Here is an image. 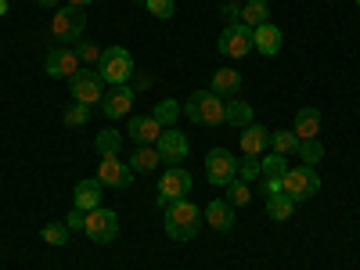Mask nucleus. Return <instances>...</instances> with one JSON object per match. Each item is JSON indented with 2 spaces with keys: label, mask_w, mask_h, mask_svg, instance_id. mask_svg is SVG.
I'll list each match as a JSON object with an SVG mask.
<instances>
[{
  "label": "nucleus",
  "mask_w": 360,
  "mask_h": 270,
  "mask_svg": "<svg viewBox=\"0 0 360 270\" xmlns=\"http://www.w3.org/2000/svg\"><path fill=\"white\" fill-rule=\"evenodd\" d=\"M205 217H202V209L188 198H180V202H169L166 205V234L173 238V242H191V238L202 231Z\"/></svg>",
  "instance_id": "obj_1"
},
{
  "label": "nucleus",
  "mask_w": 360,
  "mask_h": 270,
  "mask_svg": "<svg viewBox=\"0 0 360 270\" xmlns=\"http://www.w3.org/2000/svg\"><path fill=\"white\" fill-rule=\"evenodd\" d=\"M98 76L105 79V86H123L134 79V54L127 47H105L101 62H98Z\"/></svg>",
  "instance_id": "obj_2"
},
{
  "label": "nucleus",
  "mask_w": 360,
  "mask_h": 270,
  "mask_svg": "<svg viewBox=\"0 0 360 270\" xmlns=\"http://www.w3.org/2000/svg\"><path fill=\"white\" fill-rule=\"evenodd\" d=\"M184 115L198 127H220L224 123V98L213 90H195L184 105Z\"/></svg>",
  "instance_id": "obj_3"
},
{
  "label": "nucleus",
  "mask_w": 360,
  "mask_h": 270,
  "mask_svg": "<svg viewBox=\"0 0 360 270\" xmlns=\"http://www.w3.org/2000/svg\"><path fill=\"white\" fill-rule=\"evenodd\" d=\"M281 191L292 202H307L321 191V176H317L314 166H288V173L281 176Z\"/></svg>",
  "instance_id": "obj_4"
},
{
  "label": "nucleus",
  "mask_w": 360,
  "mask_h": 270,
  "mask_svg": "<svg viewBox=\"0 0 360 270\" xmlns=\"http://www.w3.org/2000/svg\"><path fill=\"white\" fill-rule=\"evenodd\" d=\"M83 29H86L83 8H72V4L58 8V11H54V18H51V37H54V40H62L65 47H69V44H76V40L83 37Z\"/></svg>",
  "instance_id": "obj_5"
},
{
  "label": "nucleus",
  "mask_w": 360,
  "mask_h": 270,
  "mask_svg": "<svg viewBox=\"0 0 360 270\" xmlns=\"http://www.w3.org/2000/svg\"><path fill=\"white\" fill-rule=\"evenodd\" d=\"M184 195H191V173L184 166H166L162 176H159V191H155V202L166 209L169 202H180Z\"/></svg>",
  "instance_id": "obj_6"
},
{
  "label": "nucleus",
  "mask_w": 360,
  "mask_h": 270,
  "mask_svg": "<svg viewBox=\"0 0 360 270\" xmlns=\"http://www.w3.org/2000/svg\"><path fill=\"white\" fill-rule=\"evenodd\" d=\"M83 234L90 238V242H98V245H108L115 242V234H119V213L115 209H90L86 213V224H83Z\"/></svg>",
  "instance_id": "obj_7"
},
{
  "label": "nucleus",
  "mask_w": 360,
  "mask_h": 270,
  "mask_svg": "<svg viewBox=\"0 0 360 270\" xmlns=\"http://www.w3.org/2000/svg\"><path fill=\"white\" fill-rule=\"evenodd\" d=\"M69 90H72V101H79V105H101V98H105V79L90 69V65H83V69L69 79Z\"/></svg>",
  "instance_id": "obj_8"
},
{
  "label": "nucleus",
  "mask_w": 360,
  "mask_h": 270,
  "mask_svg": "<svg viewBox=\"0 0 360 270\" xmlns=\"http://www.w3.org/2000/svg\"><path fill=\"white\" fill-rule=\"evenodd\" d=\"M234 176H238V159L227 152V148H213V152L205 155V180L217 184V188H227Z\"/></svg>",
  "instance_id": "obj_9"
},
{
  "label": "nucleus",
  "mask_w": 360,
  "mask_h": 270,
  "mask_svg": "<svg viewBox=\"0 0 360 270\" xmlns=\"http://www.w3.org/2000/svg\"><path fill=\"white\" fill-rule=\"evenodd\" d=\"M220 54H227V58L252 54V29L245 22H231L224 33H220Z\"/></svg>",
  "instance_id": "obj_10"
},
{
  "label": "nucleus",
  "mask_w": 360,
  "mask_h": 270,
  "mask_svg": "<svg viewBox=\"0 0 360 270\" xmlns=\"http://www.w3.org/2000/svg\"><path fill=\"white\" fill-rule=\"evenodd\" d=\"M98 180H101L105 188H112V191H127L134 184V169H130V162L123 166V159H119V155H101Z\"/></svg>",
  "instance_id": "obj_11"
},
{
  "label": "nucleus",
  "mask_w": 360,
  "mask_h": 270,
  "mask_svg": "<svg viewBox=\"0 0 360 270\" xmlns=\"http://www.w3.org/2000/svg\"><path fill=\"white\" fill-rule=\"evenodd\" d=\"M155 148H159V155H162V166H180L188 159V152H191V144H188V137L180 134V130H162V137L155 141Z\"/></svg>",
  "instance_id": "obj_12"
},
{
  "label": "nucleus",
  "mask_w": 360,
  "mask_h": 270,
  "mask_svg": "<svg viewBox=\"0 0 360 270\" xmlns=\"http://www.w3.org/2000/svg\"><path fill=\"white\" fill-rule=\"evenodd\" d=\"M44 69H47V76H54V79H72V76L83 69V62H79V54H76L72 47H58V51L47 54Z\"/></svg>",
  "instance_id": "obj_13"
},
{
  "label": "nucleus",
  "mask_w": 360,
  "mask_h": 270,
  "mask_svg": "<svg viewBox=\"0 0 360 270\" xmlns=\"http://www.w3.org/2000/svg\"><path fill=\"white\" fill-rule=\"evenodd\" d=\"M134 94H137V90H134L130 83H123V86H108V90H105V98H101V112H105L108 119H123V115H130V108H134Z\"/></svg>",
  "instance_id": "obj_14"
},
{
  "label": "nucleus",
  "mask_w": 360,
  "mask_h": 270,
  "mask_svg": "<svg viewBox=\"0 0 360 270\" xmlns=\"http://www.w3.org/2000/svg\"><path fill=\"white\" fill-rule=\"evenodd\" d=\"M281 44H285V37H281L278 25L263 22V25L252 29V51H259V54H266V58H274V54H281Z\"/></svg>",
  "instance_id": "obj_15"
},
{
  "label": "nucleus",
  "mask_w": 360,
  "mask_h": 270,
  "mask_svg": "<svg viewBox=\"0 0 360 270\" xmlns=\"http://www.w3.org/2000/svg\"><path fill=\"white\" fill-rule=\"evenodd\" d=\"M127 137H130L134 144H155V141L162 137V127L155 123L152 115H134L130 127H127Z\"/></svg>",
  "instance_id": "obj_16"
},
{
  "label": "nucleus",
  "mask_w": 360,
  "mask_h": 270,
  "mask_svg": "<svg viewBox=\"0 0 360 270\" xmlns=\"http://www.w3.org/2000/svg\"><path fill=\"white\" fill-rule=\"evenodd\" d=\"M101 180L98 176H90V180H79L76 184V191H72V205L76 209H83V213H90V209H98L101 205Z\"/></svg>",
  "instance_id": "obj_17"
},
{
  "label": "nucleus",
  "mask_w": 360,
  "mask_h": 270,
  "mask_svg": "<svg viewBox=\"0 0 360 270\" xmlns=\"http://www.w3.org/2000/svg\"><path fill=\"white\" fill-rule=\"evenodd\" d=\"M202 217H205V224L213 231H231L234 227V205L227 198H217V202H209L202 209Z\"/></svg>",
  "instance_id": "obj_18"
},
{
  "label": "nucleus",
  "mask_w": 360,
  "mask_h": 270,
  "mask_svg": "<svg viewBox=\"0 0 360 270\" xmlns=\"http://www.w3.org/2000/svg\"><path fill=\"white\" fill-rule=\"evenodd\" d=\"M209 90L220 94L224 101L227 98H238V90H242V72H238V69H217L213 79H209Z\"/></svg>",
  "instance_id": "obj_19"
},
{
  "label": "nucleus",
  "mask_w": 360,
  "mask_h": 270,
  "mask_svg": "<svg viewBox=\"0 0 360 270\" xmlns=\"http://www.w3.org/2000/svg\"><path fill=\"white\" fill-rule=\"evenodd\" d=\"M299 141H314L321 137V112L317 108H299L295 112V130H292Z\"/></svg>",
  "instance_id": "obj_20"
},
{
  "label": "nucleus",
  "mask_w": 360,
  "mask_h": 270,
  "mask_svg": "<svg viewBox=\"0 0 360 270\" xmlns=\"http://www.w3.org/2000/svg\"><path fill=\"white\" fill-rule=\"evenodd\" d=\"M162 166V155L155 144H137V152L130 155V169L134 173H155Z\"/></svg>",
  "instance_id": "obj_21"
},
{
  "label": "nucleus",
  "mask_w": 360,
  "mask_h": 270,
  "mask_svg": "<svg viewBox=\"0 0 360 270\" xmlns=\"http://www.w3.org/2000/svg\"><path fill=\"white\" fill-rule=\"evenodd\" d=\"M224 123L245 130V127L252 123V105L242 101V98H227V101H224Z\"/></svg>",
  "instance_id": "obj_22"
},
{
  "label": "nucleus",
  "mask_w": 360,
  "mask_h": 270,
  "mask_svg": "<svg viewBox=\"0 0 360 270\" xmlns=\"http://www.w3.org/2000/svg\"><path fill=\"white\" fill-rule=\"evenodd\" d=\"M266 144H270V134L263 130V127H256V123H249L245 130H242V155H266Z\"/></svg>",
  "instance_id": "obj_23"
},
{
  "label": "nucleus",
  "mask_w": 360,
  "mask_h": 270,
  "mask_svg": "<svg viewBox=\"0 0 360 270\" xmlns=\"http://www.w3.org/2000/svg\"><path fill=\"white\" fill-rule=\"evenodd\" d=\"M242 22H245L249 29L270 22V4H266V0H245V4H242Z\"/></svg>",
  "instance_id": "obj_24"
},
{
  "label": "nucleus",
  "mask_w": 360,
  "mask_h": 270,
  "mask_svg": "<svg viewBox=\"0 0 360 270\" xmlns=\"http://www.w3.org/2000/svg\"><path fill=\"white\" fill-rule=\"evenodd\" d=\"M292 213H295V202H292L285 191L266 198V217H270V220H278V224H281V220H288Z\"/></svg>",
  "instance_id": "obj_25"
},
{
  "label": "nucleus",
  "mask_w": 360,
  "mask_h": 270,
  "mask_svg": "<svg viewBox=\"0 0 360 270\" xmlns=\"http://www.w3.org/2000/svg\"><path fill=\"white\" fill-rule=\"evenodd\" d=\"M180 112H184V108H180V101H173V98H166V101H159V105H155V112H152V119H155V123H159L162 130H169V127L176 123V119H180Z\"/></svg>",
  "instance_id": "obj_26"
},
{
  "label": "nucleus",
  "mask_w": 360,
  "mask_h": 270,
  "mask_svg": "<svg viewBox=\"0 0 360 270\" xmlns=\"http://www.w3.org/2000/svg\"><path fill=\"white\" fill-rule=\"evenodd\" d=\"M94 148H98V155H119V148H123V134L108 127V130H101L94 137Z\"/></svg>",
  "instance_id": "obj_27"
},
{
  "label": "nucleus",
  "mask_w": 360,
  "mask_h": 270,
  "mask_svg": "<svg viewBox=\"0 0 360 270\" xmlns=\"http://www.w3.org/2000/svg\"><path fill=\"white\" fill-rule=\"evenodd\" d=\"M270 148H274L278 155H292V152H299V137L292 130H274L270 134Z\"/></svg>",
  "instance_id": "obj_28"
},
{
  "label": "nucleus",
  "mask_w": 360,
  "mask_h": 270,
  "mask_svg": "<svg viewBox=\"0 0 360 270\" xmlns=\"http://www.w3.org/2000/svg\"><path fill=\"white\" fill-rule=\"evenodd\" d=\"M285 173H288L285 155L270 152V155H263V159H259V176H285Z\"/></svg>",
  "instance_id": "obj_29"
},
{
  "label": "nucleus",
  "mask_w": 360,
  "mask_h": 270,
  "mask_svg": "<svg viewBox=\"0 0 360 270\" xmlns=\"http://www.w3.org/2000/svg\"><path fill=\"white\" fill-rule=\"evenodd\" d=\"M299 159H303V166H317L324 159V144L314 137V141H299Z\"/></svg>",
  "instance_id": "obj_30"
},
{
  "label": "nucleus",
  "mask_w": 360,
  "mask_h": 270,
  "mask_svg": "<svg viewBox=\"0 0 360 270\" xmlns=\"http://www.w3.org/2000/svg\"><path fill=\"white\" fill-rule=\"evenodd\" d=\"M227 202H231V205H249V202H252V188L245 184V180L234 176L231 184H227Z\"/></svg>",
  "instance_id": "obj_31"
},
{
  "label": "nucleus",
  "mask_w": 360,
  "mask_h": 270,
  "mask_svg": "<svg viewBox=\"0 0 360 270\" xmlns=\"http://www.w3.org/2000/svg\"><path fill=\"white\" fill-rule=\"evenodd\" d=\"M40 234H44V242H47V245H65L72 231H69V224H47Z\"/></svg>",
  "instance_id": "obj_32"
},
{
  "label": "nucleus",
  "mask_w": 360,
  "mask_h": 270,
  "mask_svg": "<svg viewBox=\"0 0 360 270\" xmlns=\"http://www.w3.org/2000/svg\"><path fill=\"white\" fill-rule=\"evenodd\" d=\"M238 180H259V155H242V162H238Z\"/></svg>",
  "instance_id": "obj_33"
},
{
  "label": "nucleus",
  "mask_w": 360,
  "mask_h": 270,
  "mask_svg": "<svg viewBox=\"0 0 360 270\" xmlns=\"http://www.w3.org/2000/svg\"><path fill=\"white\" fill-rule=\"evenodd\" d=\"M144 8L152 18H173V11H176L173 0H144Z\"/></svg>",
  "instance_id": "obj_34"
},
{
  "label": "nucleus",
  "mask_w": 360,
  "mask_h": 270,
  "mask_svg": "<svg viewBox=\"0 0 360 270\" xmlns=\"http://www.w3.org/2000/svg\"><path fill=\"white\" fill-rule=\"evenodd\" d=\"M86 119H90V105H69L65 108V127H83L86 123Z\"/></svg>",
  "instance_id": "obj_35"
},
{
  "label": "nucleus",
  "mask_w": 360,
  "mask_h": 270,
  "mask_svg": "<svg viewBox=\"0 0 360 270\" xmlns=\"http://www.w3.org/2000/svg\"><path fill=\"white\" fill-rule=\"evenodd\" d=\"M76 54H79L83 65H98V62H101V47H98V44H79Z\"/></svg>",
  "instance_id": "obj_36"
},
{
  "label": "nucleus",
  "mask_w": 360,
  "mask_h": 270,
  "mask_svg": "<svg viewBox=\"0 0 360 270\" xmlns=\"http://www.w3.org/2000/svg\"><path fill=\"white\" fill-rule=\"evenodd\" d=\"M65 224H69V231H83V224H86V213L72 205V213L65 217Z\"/></svg>",
  "instance_id": "obj_37"
},
{
  "label": "nucleus",
  "mask_w": 360,
  "mask_h": 270,
  "mask_svg": "<svg viewBox=\"0 0 360 270\" xmlns=\"http://www.w3.org/2000/svg\"><path fill=\"white\" fill-rule=\"evenodd\" d=\"M263 180V195H281V176H259Z\"/></svg>",
  "instance_id": "obj_38"
},
{
  "label": "nucleus",
  "mask_w": 360,
  "mask_h": 270,
  "mask_svg": "<svg viewBox=\"0 0 360 270\" xmlns=\"http://www.w3.org/2000/svg\"><path fill=\"white\" fill-rule=\"evenodd\" d=\"M224 15H227V18H238V15H242V8H238L234 0H227V4H224Z\"/></svg>",
  "instance_id": "obj_39"
},
{
  "label": "nucleus",
  "mask_w": 360,
  "mask_h": 270,
  "mask_svg": "<svg viewBox=\"0 0 360 270\" xmlns=\"http://www.w3.org/2000/svg\"><path fill=\"white\" fill-rule=\"evenodd\" d=\"M152 86V76H137V83H134V90H148Z\"/></svg>",
  "instance_id": "obj_40"
},
{
  "label": "nucleus",
  "mask_w": 360,
  "mask_h": 270,
  "mask_svg": "<svg viewBox=\"0 0 360 270\" xmlns=\"http://www.w3.org/2000/svg\"><path fill=\"white\" fill-rule=\"evenodd\" d=\"M65 4H72V8H86V4H94V0H65Z\"/></svg>",
  "instance_id": "obj_41"
},
{
  "label": "nucleus",
  "mask_w": 360,
  "mask_h": 270,
  "mask_svg": "<svg viewBox=\"0 0 360 270\" xmlns=\"http://www.w3.org/2000/svg\"><path fill=\"white\" fill-rule=\"evenodd\" d=\"M40 8H54V4H62V0H37Z\"/></svg>",
  "instance_id": "obj_42"
},
{
  "label": "nucleus",
  "mask_w": 360,
  "mask_h": 270,
  "mask_svg": "<svg viewBox=\"0 0 360 270\" xmlns=\"http://www.w3.org/2000/svg\"><path fill=\"white\" fill-rule=\"evenodd\" d=\"M0 15H8V0H0Z\"/></svg>",
  "instance_id": "obj_43"
},
{
  "label": "nucleus",
  "mask_w": 360,
  "mask_h": 270,
  "mask_svg": "<svg viewBox=\"0 0 360 270\" xmlns=\"http://www.w3.org/2000/svg\"><path fill=\"white\" fill-rule=\"evenodd\" d=\"M356 4H360V0H356Z\"/></svg>",
  "instance_id": "obj_44"
}]
</instances>
